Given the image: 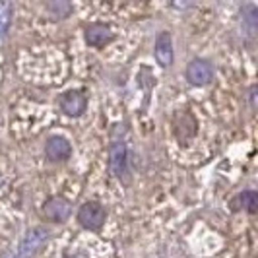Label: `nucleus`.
I'll return each instance as SVG.
<instances>
[{"label": "nucleus", "instance_id": "ddd939ff", "mask_svg": "<svg viewBox=\"0 0 258 258\" xmlns=\"http://www.w3.org/2000/svg\"><path fill=\"white\" fill-rule=\"evenodd\" d=\"M4 258H18V256H16V254H6Z\"/></svg>", "mask_w": 258, "mask_h": 258}, {"label": "nucleus", "instance_id": "6e6552de", "mask_svg": "<svg viewBox=\"0 0 258 258\" xmlns=\"http://www.w3.org/2000/svg\"><path fill=\"white\" fill-rule=\"evenodd\" d=\"M155 60L163 68H169L173 64V41L169 31H159L155 37Z\"/></svg>", "mask_w": 258, "mask_h": 258}, {"label": "nucleus", "instance_id": "1a4fd4ad", "mask_svg": "<svg viewBox=\"0 0 258 258\" xmlns=\"http://www.w3.org/2000/svg\"><path fill=\"white\" fill-rule=\"evenodd\" d=\"M86 41H88V45L99 49L113 41V31L103 24H93V26L86 27Z\"/></svg>", "mask_w": 258, "mask_h": 258}, {"label": "nucleus", "instance_id": "f8f14e48", "mask_svg": "<svg viewBox=\"0 0 258 258\" xmlns=\"http://www.w3.org/2000/svg\"><path fill=\"white\" fill-rule=\"evenodd\" d=\"M47 10L52 14V18H66L70 14V4L68 2H52L47 6Z\"/></svg>", "mask_w": 258, "mask_h": 258}, {"label": "nucleus", "instance_id": "f257e3e1", "mask_svg": "<svg viewBox=\"0 0 258 258\" xmlns=\"http://www.w3.org/2000/svg\"><path fill=\"white\" fill-rule=\"evenodd\" d=\"M51 239V231L47 227H31L26 233V237L20 243V250H18V258H33L43 246L49 243Z\"/></svg>", "mask_w": 258, "mask_h": 258}, {"label": "nucleus", "instance_id": "423d86ee", "mask_svg": "<svg viewBox=\"0 0 258 258\" xmlns=\"http://www.w3.org/2000/svg\"><path fill=\"white\" fill-rule=\"evenodd\" d=\"M72 214L70 202L62 196H52L43 204V216L54 223H64Z\"/></svg>", "mask_w": 258, "mask_h": 258}, {"label": "nucleus", "instance_id": "7ed1b4c3", "mask_svg": "<svg viewBox=\"0 0 258 258\" xmlns=\"http://www.w3.org/2000/svg\"><path fill=\"white\" fill-rule=\"evenodd\" d=\"M109 167L113 175L118 177L120 181L130 179V152L124 142H113L111 152H109Z\"/></svg>", "mask_w": 258, "mask_h": 258}, {"label": "nucleus", "instance_id": "9b49d317", "mask_svg": "<svg viewBox=\"0 0 258 258\" xmlns=\"http://www.w3.org/2000/svg\"><path fill=\"white\" fill-rule=\"evenodd\" d=\"M235 202H241V208L246 210L248 214H256L258 210V194L254 190H245L235 198Z\"/></svg>", "mask_w": 258, "mask_h": 258}, {"label": "nucleus", "instance_id": "20e7f679", "mask_svg": "<svg viewBox=\"0 0 258 258\" xmlns=\"http://www.w3.org/2000/svg\"><path fill=\"white\" fill-rule=\"evenodd\" d=\"M58 105L62 109V113L68 116H82L84 111L88 109V97L78 90L64 91L60 97H58Z\"/></svg>", "mask_w": 258, "mask_h": 258}, {"label": "nucleus", "instance_id": "9d476101", "mask_svg": "<svg viewBox=\"0 0 258 258\" xmlns=\"http://www.w3.org/2000/svg\"><path fill=\"white\" fill-rule=\"evenodd\" d=\"M14 6L8 0H0V37H6L8 29L12 26Z\"/></svg>", "mask_w": 258, "mask_h": 258}, {"label": "nucleus", "instance_id": "f03ea898", "mask_svg": "<svg viewBox=\"0 0 258 258\" xmlns=\"http://www.w3.org/2000/svg\"><path fill=\"white\" fill-rule=\"evenodd\" d=\"M105 220H107V212L99 202H86L78 210V223L84 229L99 231L105 225Z\"/></svg>", "mask_w": 258, "mask_h": 258}, {"label": "nucleus", "instance_id": "0eeeda50", "mask_svg": "<svg viewBox=\"0 0 258 258\" xmlns=\"http://www.w3.org/2000/svg\"><path fill=\"white\" fill-rule=\"evenodd\" d=\"M45 155L51 159V161H66L70 155H72V146L70 142L62 138V136H51L47 144H45Z\"/></svg>", "mask_w": 258, "mask_h": 258}, {"label": "nucleus", "instance_id": "39448f33", "mask_svg": "<svg viewBox=\"0 0 258 258\" xmlns=\"http://www.w3.org/2000/svg\"><path fill=\"white\" fill-rule=\"evenodd\" d=\"M186 80L192 86H208L214 80V68L204 58H194L186 66Z\"/></svg>", "mask_w": 258, "mask_h": 258}]
</instances>
